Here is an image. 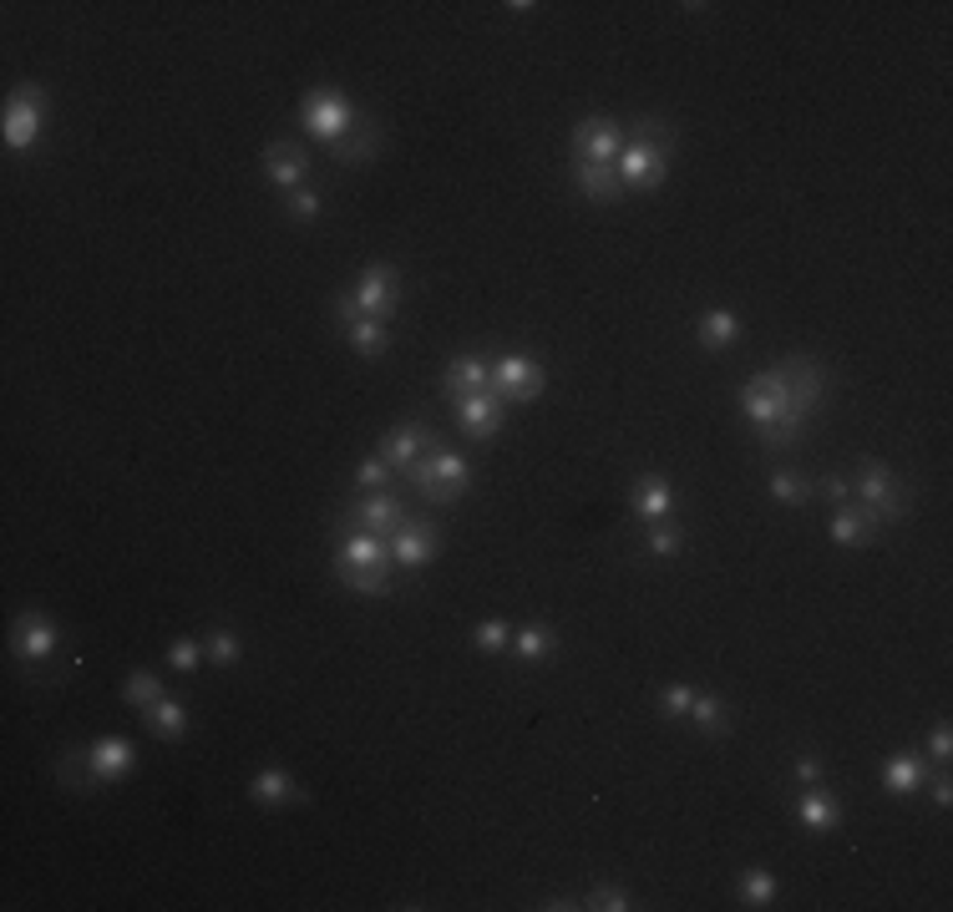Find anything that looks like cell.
<instances>
[{"instance_id":"9c48e42d","label":"cell","mask_w":953,"mask_h":912,"mask_svg":"<svg viewBox=\"0 0 953 912\" xmlns=\"http://www.w3.org/2000/svg\"><path fill=\"white\" fill-rule=\"evenodd\" d=\"M437 552H441V533L431 523H421V517H406V523L390 533V562L406 568V573L427 568Z\"/></svg>"},{"instance_id":"bcb514c9","label":"cell","mask_w":953,"mask_h":912,"mask_svg":"<svg viewBox=\"0 0 953 912\" xmlns=\"http://www.w3.org/2000/svg\"><path fill=\"white\" fill-rule=\"evenodd\" d=\"M822 492H827L832 507H842V502H853V476H832V482H827Z\"/></svg>"},{"instance_id":"30bf717a","label":"cell","mask_w":953,"mask_h":912,"mask_svg":"<svg viewBox=\"0 0 953 912\" xmlns=\"http://www.w3.org/2000/svg\"><path fill=\"white\" fill-rule=\"evenodd\" d=\"M427 451H437V441H431V431H427V426H421V421H406V426H396V431H390V437L381 441V447H376V457H381V462H386L396 476H406L416 462H421V457H427Z\"/></svg>"},{"instance_id":"5bb4252c","label":"cell","mask_w":953,"mask_h":912,"mask_svg":"<svg viewBox=\"0 0 953 912\" xmlns=\"http://www.w3.org/2000/svg\"><path fill=\"white\" fill-rule=\"evenodd\" d=\"M11 644H15V654H21V659L41 664V659H51V654H56L62 634L51 629L46 613H21V619H15V629H11Z\"/></svg>"},{"instance_id":"f6af8a7d","label":"cell","mask_w":953,"mask_h":912,"mask_svg":"<svg viewBox=\"0 0 953 912\" xmlns=\"http://www.w3.org/2000/svg\"><path fill=\"white\" fill-rule=\"evenodd\" d=\"M791 775H796L802 786H816V781H822V761H816V755H796V765H791Z\"/></svg>"},{"instance_id":"7bdbcfd3","label":"cell","mask_w":953,"mask_h":912,"mask_svg":"<svg viewBox=\"0 0 953 912\" xmlns=\"http://www.w3.org/2000/svg\"><path fill=\"white\" fill-rule=\"evenodd\" d=\"M690 705H695V689H690V685H670L665 695H660V710H665L670 720H679V715H690Z\"/></svg>"},{"instance_id":"5b68a950","label":"cell","mask_w":953,"mask_h":912,"mask_svg":"<svg viewBox=\"0 0 953 912\" xmlns=\"http://www.w3.org/2000/svg\"><path fill=\"white\" fill-rule=\"evenodd\" d=\"M300 122H304L310 138H320L325 148H335L340 138H351V122H361V112H355L340 92L314 87V92H304V101H300Z\"/></svg>"},{"instance_id":"ba28073f","label":"cell","mask_w":953,"mask_h":912,"mask_svg":"<svg viewBox=\"0 0 953 912\" xmlns=\"http://www.w3.org/2000/svg\"><path fill=\"white\" fill-rule=\"evenodd\" d=\"M41 112H46V92L41 87H15L6 101V148L31 152L41 142Z\"/></svg>"},{"instance_id":"d590c367","label":"cell","mask_w":953,"mask_h":912,"mask_svg":"<svg viewBox=\"0 0 953 912\" xmlns=\"http://www.w3.org/2000/svg\"><path fill=\"white\" fill-rule=\"evenodd\" d=\"M812 482H806V476H796V472H777L771 476V497L781 502V507H806V502H812Z\"/></svg>"},{"instance_id":"1f68e13d","label":"cell","mask_w":953,"mask_h":912,"mask_svg":"<svg viewBox=\"0 0 953 912\" xmlns=\"http://www.w3.org/2000/svg\"><path fill=\"white\" fill-rule=\"evenodd\" d=\"M163 695H168V689H163V679L152 675V669H132V675H127V685H122V700L132 705V710H148V705H158Z\"/></svg>"},{"instance_id":"c3c4849f","label":"cell","mask_w":953,"mask_h":912,"mask_svg":"<svg viewBox=\"0 0 953 912\" xmlns=\"http://www.w3.org/2000/svg\"><path fill=\"white\" fill-rule=\"evenodd\" d=\"M548 912H574V908H583V902H574V898H553V902H543Z\"/></svg>"},{"instance_id":"d6a6232c","label":"cell","mask_w":953,"mask_h":912,"mask_svg":"<svg viewBox=\"0 0 953 912\" xmlns=\"http://www.w3.org/2000/svg\"><path fill=\"white\" fill-rule=\"evenodd\" d=\"M644 548L654 552V558H679L685 552V527H675L665 517V523H650V533H644Z\"/></svg>"},{"instance_id":"277c9868","label":"cell","mask_w":953,"mask_h":912,"mask_svg":"<svg viewBox=\"0 0 953 912\" xmlns=\"http://www.w3.org/2000/svg\"><path fill=\"white\" fill-rule=\"evenodd\" d=\"M853 502L867 513V523H872V527H888V523H898V517L908 513L903 482H898V476H892L882 462H863V466H857V476H853Z\"/></svg>"},{"instance_id":"83f0119b","label":"cell","mask_w":953,"mask_h":912,"mask_svg":"<svg viewBox=\"0 0 953 912\" xmlns=\"http://www.w3.org/2000/svg\"><path fill=\"white\" fill-rule=\"evenodd\" d=\"M345 340H351L355 355H381L390 345V320H371V314H361V320L345 325Z\"/></svg>"},{"instance_id":"60d3db41","label":"cell","mask_w":953,"mask_h":912,"mask_svg":"<svg viewBox=\"0 0 953 912\" xmlns=\"http://www.w3.org/2000/svg\"><path fill=\"white\" fill-rule=\"evenodd\" d=\"M62 781L72 791L97 786V775H92V765H87V750H72V755H62Z\"/></svg>"},{"instance_id":"603a6c76","label":"cell","mask_w":953,"mask_h":912,"mask_svg":"<svg viewBox=\"0 0 953 912\" xmlns=\"http://www.w3.org/2000/svg\"><path fill=\"white\" fill-rule=\"evenodd\" d=\"M923 781H929V761H923V755H892V761L882 765V786H888L892 796H913V791H923Z\"/></svg>"},{"instance_id":"2e32d148","label":"cell","mask_w":953,"mask_h":912,"mask_svg":"<svg viewBox=\"0 0 953 912\" xmlns=\"http://www.w3.org/2000/svg\"><path fill=\"white\" fill-rule=\"evenodd\" d=\"M335 568H396L390 562V538H376V533H345L335 548Z\"/></svg>"},{"instance_id":"cb8c5ba5","label":"cell","mask_w":953,"mask_h":912,"mask_svg":"<svg viewBox=\"0 0 953 912\" xmlns=\"http://www.w3.org/2000/svg\"><path fill=\"white\" fill-rule=\"evenodd\" d=\"M695 335H700V351L720 355V351H730V345L740 340V320L730 310H705L700 325H695Z\"/></svg>"},{"instance_id":"ee69618b","label":"cell","mask_w":953,"mask_h":912,"mask_svg":"<svg viewBox=\"0 0 953 912\" xmlns=\"http://www.w3.org/2000/svg\"><path fill=\"white\" fill-rule=\"evenodd\" d=\"M929 755H933V761H949V755H953V730L949 726H933L929 730Z\"/></svg>"},{"instance_id":"6da1fadb","label":"cell","mask_w":953,"mask_h":912,"mask_svg":"<svg viewBox=\"0 0 953 912\" xmlns=\"http://www.w3.org/2000/svg\"><path fill=\"white\" fill-rule=\"evenodd\" d=\"M827 396V371L812 355H786L781 365L740 386V411L765 451H791L806 437V421Z\"/></svg>"},{"instance_id":"8fae6325","label":"cell","mask_w":953,"mask_h":912,"mask_svg":"<svg viewBox=\"0 0 953 912\" xmlns=\"http://www.w3.org/2000/svg\"><path fill=\"white\" fill-rule=\"evenodd\" d=\"M351 523L361 527V533H376V538H390L396 527L406 523V502L396 497V492H361L351 507Z\"/></svg>"},{"instance_id":"d4e9b609","label":"cell","mask_w":953,"mask_h":912,"mask_svg":"<svg viewBox=\"0 0 953 912\" xmlns=\"http://www.w3.org/2000/svg\"><path fill=\"white\" fill-rule=\"evenodd\" d=\"M376 148H381V127L371 122V117H361V132H355V138H340L335 148H330V158H335L340 168H361V163H371V158H376Z\"/></svg>"},{"instance_id":"e575fe53","label":"cell","mask_w":953,"mask_h":912,"mask_svg":"<svg viewBox=\"0 0 953 912\" xmlns=\"http://www.w3.org/2000/svg\"><path fill=\"white\" fill-rule=\"evenodd\" d=\"M740 898H746V908H771L777 902V877L761 872V867L740 872Z\"/></svg>"},{"instance_id":"52a82bcc","label":"cell","mask_w":953,"mask_h":912,"mask_svg":"<svg viewBox=\"0 0 953 912\" xmlns=\"http://www.w3.org/2000/svg\"><path fill=\"white\" fill-rule=\"evenodd\" d=\"M543 365L533 361V355H502V361H492V396L502 400V406H523V400H538L543 396Z\"/></svg>"},{"instance_id":"7a4b0ae2","label":"cell","mask_w":953,"mask_h":912,"mask_svg":"<svg viewBox=\"0 0 953 912\" xmlns=\"http://www.w3.org/2000/svg\"><path fill=\"white\" fill-rule=\"evenodd\" d=\"M679 132L665 122V117H644L640 127H634V138L624 142V152H619V183H624V193H654V187L670 178V152H675Z\"/></svg>"},{"instance_id":"8d00e7d4","label":"cell","mask_w":953,"mask_h":912,"mask_svg":"<svg viewBox=\"0 0 953 912\" xmlns=\"http://www.w3.org/2000/svg\"><path fill=\"white\" fill-rule=\"evenodd\" d=\"M320 208H325L320 187H295V193H285V213L295 218V224H314V218H320Z\"/></svg>"},{"instance_id":"f1b7e54d","label":"cell","mask_w":953,"mask_h":912,"mask_svg":"<svg viewBox=\"0 0 953 912\" xmlns=\"http://www.w3.org/2000/svg\"><path fill=\"white\" fill-rule=\"evenodd\" d=\"M553 650H558V634H553V629H543V624H527V629H517V634H513V654L523 664H543Z\"/></svg>"},{"instance_id":"ab89813d","label":"cell","mask_w":953,"mask_h":912,"mask_svg":"<svg viewBox=\"0 0 953 912\" xmlns=\"http://www.w3.org/2000/svg\"><path fill=\"white\" fill-rule=\"evenodd\" d=\"M386 487H390V466L381 457H365L355 466V492H386Z\"/></svg>"},{"instance_id":"f35d334b","label":"cell","mask_w":953,"mask_h":912,"mask_svg":"<svg viewBox=\"0 0 953 912\" xmlns=\"http://www.w3.org/2000/svg\"><path fill=\"white\" fill-rule=\"evenodd\" d=\"M203 650H208V664H218V669H234V664L244 659V644H238V634H228V629H214Z\"/></svg>"},{"instance_id":"44dd1931","label":"cell","mask_w":953,"mask_h":912,"mask_svg":"<svg viewBox=\"0 0 953 912\" xmlns=\"http://www.w3.org/2000/svg\"><path fill=\"white\" fill-rule=\"evenodd\" d=\"M142 726H148L158 740L178 745V740H183V730H189V705L173 700V695H163L158 705H148V710H142Z\"/></svg>"},{"instance_id":"484cf974","label":"cell","mask_w":953,"mask_h":912,"mask_svg":"<svg viewBox=\"0 0 953 912\" xmlns=\"http://www.w3.org/2000/svg\"><path fill=\"white\" fill-rule=\"evenodd\" d=\"M249 796L264 801V806H285V801H300V786L289 781V771H279V765H264V771H254Z\"/></svg>"},{"instance_id":"836d02e7","label":"cell","mask_w":953,"mask_h":912,"mask_svg":"<svg viewBox=\"0 0 953 912\" xmlns=\"http://www.w3.org/2000/svg\"><path fill=\"white\" fill-rule=\"evenodd\" d=\"M472 644L482 654H507L513 650V624H507V619H482V624L472 629Z\"/></svg>"},{"instance_id":"9a60e30c","label":"cell","mask_w":953,"mask_h":912,"mask_svg":"<svg viewBox=\"0 0 953 912\" xmlns=\"http://www.w3.org/2000/svg\"><path fill=\"white\" fill-rule=\"evenodd\" d=\"M87 765L97 781H127L132 775V765H138V755H132V740L122 736H101L87 745Z\"/></svg>"},{"instance_id":"f546056e","label":"cell","mask_w":953,"mask_h":912,"mask_svg":"<svg viewBox=\"0 0 953 912\" xmlns=\"http://www.w3.org/2000/svg\"><path fill=\"white\" fill-rule=\"evenodd\" d=\"M390 573L396 568H335L340 588H351V593H371V599H381V593H390Z\"/></svg>"},{"instance_id":"ffe728a7","label":"cell","mask_w":953,"mask_h":912,"mask_svg":"<svg viewBox=\"0 0 953 912\" xmlns=\"http://www.w3.org/2000/svg\"><path fill=\"white\" fill-rule=\"evenodd\" d=\"M574 187L589 203H603V208L624 199V183H619V173H614V168H599V163H574Z\"/></svg>"},{"instance_id":"74e56055","label":"cell","mask_w":953,"mask_h":912,"mask_svg":"<svg viewBox=\"0 0 953 912\" xmlns=\"http://www.w3.org/2000/svg\"><path fill=\"white\" fill-rule=\"evenodd\" d=\"M203 659H208V650H203L199 639H173V650H168V669L173 675H199Z\"/></svg>"},{"instance_id":"8992f818","label":"cell","mask_w":953,"mask_h":912,"mask_svg":"<svg viewBox=\"0 0 953 912\" xmlns=\"http://www.w3.org/2000/svg\"><path fill=\"white\" fill-rule=\"evenodd\" d=\"M568 152H574V163L614 168L619 152H624V127H619L614 117H583V122L568 132Z\"/></svg>"},{"instance_id":"4fadbf2b","label":"cell","mask_w":953,"mask_h":912,"mask_svg":"<svg viewBox=\"0 0 953 912\" xmlns=\"http://www.w3.org/2000/svg\"><path fill=\"white\" fill-rule=\"evenodd\" d=\"M304 173H310V158H304L300 142H269L264 148V178H269V187L295 193V187H304Z\"/></svg>"},{"instance_id":"7402d4cb","label":"cell","mask_w":953,"mask_h":912,"mask_svg":"<svg viewBox=\"0 0 953 912\" xmlns=\"http://www.w3.org/2000/svg\"><path fill=\"white\" fill-rule=\"evenodd\" d=\"M872 538H878V527L867 523V513L857 502H842L837 513H832V543L837 548H867Z\"/></svg>"},{"instance_id":"d6986e66","label":"cell","mask_w":953,"mask_h":912,"mask_svg":"<svg viewBox=\"0 0 953 912\" xmlns=\"http://www.w3.org/2000/svg\"><path fill=\"white\" fill-rule=\"evenodd\" d=\"M796 822H802L806 831H837L842 801L827 796V791H816V786H802V796H796Z\"/></svg>"},{"instance_id":"4dcf8cb0","label":"cell","mask_w":953,"mask_h":912,"mask_svg":"<svg viewBox=\"0 0 953 912\" xmlns=\"http://www.w3.org/2000/svg\"><path fill=\"white\" fill-rule=\"evenodd\" d=\"M690 720H695V730H700L705 740H715V736H726L730 710H726V700H720V695H695Z\"/></svg>"},{"instance_id":"ac0fdd59","label":"cell","mask_w":953,"mask_h":912,"mask_svg":"<svg viewBox=\"0 0 953 912\" xmlns=\"http://www.w3.org/2000/svg\"><path fill=\"white\" fill-rule=\"evenodd\" d=\"M488 386H492V361H482V355H457L447 365V375H441V390L452 400L476 396V390H488Z\"/></svg>"},{"instance_id":"e0dca14e","label":"cell","mask_w":953,"mask_h":912,"mask_svg":"<svg viewBox=\"0 0 953 912\" xmlns=\"http://www.w3.org/2000/svg\"><path fill=\"white\" fill-rule=\"evenodd\" d=\"M629 502H634V517H640V523H665V517L675 513V487H670L660 472H644L640 482H634V492H629Z\"/></svg>"},{"instance_id":"3957f363","label":"cell","mask_w":953,"mask_h":912,"mask_svg":"<svg viewBox=\"0 0 953 912\" xmlns=\"http://www.w3.org/2000/svg\"><path fill=\"white\" fill-rule=\"evenodd\" d=\"M396 310H401V275H396L390 264H371V269L355 279V289H345L335 300V314L345 325L361 320V314H371V320H396Z\"/></svg>"},{"instance_id":"7dc6e473","label":"cell","mask_w":953,"mask_h":912,"mask_svg":"<svg viewBox=\"0 0 953 912\" xmlns=\"http://www.w3.org/2000/svg\"><path fill=\"white\" fill-rule=\"evenodd\" d=\"M933 806H939V812H949V806H953V786H949V775H939V781H933Z\"/></svg>"},{"instance_id":"4316f807","label":"cell","mask_w":953,"mask_h":912,"mask_svg":"<svg viewBox=\"0 0 953 912\" xmlns=\"http://www.w3.org/2000/svg\"><path fill=\"white\" fill-rule=\"evenodd\" d=\"M467 457L462 451H452V447H437V492H441V507L447 502H457L467 492Z\"/></svg>"},{"instance_id":"b9f144b4","label":"cell","mask_w":953,"mask_h":912,"mask_svg":"<svg viewBox=\"0 0 953 912\" xmlns=\"http://www.w3.org/2000/svg\"><path fill=\"white\" fill-rule=\"evenodd\" d=\"M583 908H593V912H624V908H634V898H629L624 888H593L589 898H583Z\"/></svg>"},{"instance_id":"7c38bea8","label":"cell","mask_w":953,"mask_h":912,"mask_svg":"<svg viewBox=\"0 0 953 912\" xmlns=\"http://www.w3.org/2000/svg\"><path fill=\"white\" fill-rule=\"evenodd\" d=\"M502 421H507V406H502L492 390H476V396H462V400H457V426H462V437L492 441V437L502 431Z\"/></svg>"}]
</instances>
